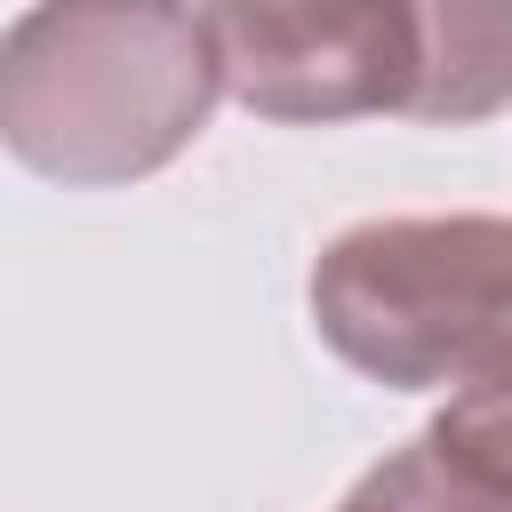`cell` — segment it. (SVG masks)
<instances>
[{
  "mask_svg": "<svg viewBox=\"0 0 512 512\" xmlns=\"http://www.w3.org/2000/svg\"><path fill=\"white\" fill-rule=\"evenodd\" d=\"M224 72L192 0H24L0 32V144L72 192L160 176Z\"/></svg>",
  "mask_w": 512,
  "mask_h": 512,
  "instance_id": "1",
  "label": "cell"
},
{
  "mask_svg": "<svg viewBox=\"0 0 512 512\" xmlns=\"http://www.w3.org/2000/svg\"><path fill=\"white\" fill-rule=\"evenodd\" d=\"M320 344L384 392L480 376L512 344V216H368L312 256Z\"/></svg>",
  "mask_w": 512,
  "mask_h": 512,
  "instance_id": "2",
  "label": "cell"
},
{
  "mask_svg": "<svg viewBox=\"0 0 512 512\" xmlns=\"http://www.w3.org/2000/svg\"><path fill=\"white\" fill-rule=\"evenodd\" d=\"M224 96L280 128L408 120L424 88V0H208Z\"/></svg>",
  "mask_w": 512,
  "mask_h": 512,
  "instance_id": "3",
  "label": "cell"
},
{
  "mask_svg": "<svg viewBox=\"0 0 512 512\" xmlns=\"http://www.w3.org/2000/svg\"><path fill=\"white\" fill-rule=\"evenodd\" d=\"M512 112V0H424V128H472Z\"/></svg>",
  "mask_w": 512,
  "mask_h": 512,
  "instance_id": "4",
  "label": "cell"
},
{
  "mask_svg": "<svg viewBox=\"0 0 512 512\" xmlns=\"http://www.w3.org/2000/svg\"><path fill=\"white\" fill-rule=\"evenodd\" d=\"M336 512H512V488L448 456L432 432H416L384 464H368Z\"/></svg>",
  "mask_w": 512,
  "mask_h": 512,
  "instance_id": "5",
  "label": "cell"
},
{
  "mask_svg": "<svg viewBox=\"0 0 512 512\" xmlns=\"http://www.w3.org/2000/svg\"><path fill=\"white\" fill-rule=\"evenodd\" d=\"M424 432H432L448 456H464L472 472H488V480L512 488V344H504L480 376H464Z\"/></svg>",
  "mask_w": 512,
  "mask_h": 512,
  "instance_id": "6",
  "label": "cell"
}]
</instances>
